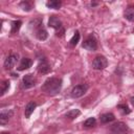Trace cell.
Listing matches in <instances>:
<instances>
[{"mask_svg": "<svg viewBox=\"0 0 134 134\" xmlns=\"http://www.w3.org/2000/svg\"><path fill=\"white\" fill-rule=\"evenodd\" d=\"M14 115V110H2L0 113V124L5 125Z\"/></svg>", "mask_w": 134, "mask_h": 134, "instance_id": "11", "label": "cell"}, {"mask_svg": "<svg viewBox=\"0 0 134 134\" xmlns=\"http://www.w3.org/2000/svg\"><path fill=\"white\" fill-rule=\"evenodd\" d=\"M37 108V103L35 102H29L26 106H25V110H24V115L26 118H29L30 115L34 113L35 109Z\"/></svg>", "mask_w": 134, "mask_h": 134, "instance_id": "13", "label": "cell"}, {"mask_svg": "<svg viewBox=\"0 0 134 134\" xmlns=\"http://www.w3.org/2000/svg\"><path fill=\"white\" fill-rule=\"evenodd\" d=\"M129 128H128V126L125 124V122H122V121H117V122H115V124H113L111 127H110V132L112 133V134H122V133H125L127 130H128Z\"/></svg>", "mask_w": 134, "mask_h": 134, "instance_id": "10", "label": "cell"}, {"mask_svg": "<svg viewBox=\"0 0 134 134\" xmlns=\"http://www.w3.org/2000/svg\"><path fill=\"white\" fill-rule=\"evenodd\" d=\"M117 108L121 111V113L125 115V114H129L130 112H131V110L129 109V107L126 105V104H119V105H117Z\"/></svg>", "mask_w": 134, "mask_h": 134, "instance_id": "22", "label": "cell"}, {"mask_svg": "<svg viewBox=\"0 0 134 134\" xmlns=\"http://www.w3.org/2000/svg\"><path fill=\"white\" fill-rule=\"evenodd\" d=\"M88 90V85L87 84H80V85H76L72 88L71 90V97L73 98H79L81 96H83Z\"/></svg>", "mask_w": 134, "mask_h": 134, "instance_id": "7", "label": "cell"}, {"mask_svg": "<svg viewBox=\"0 0 134 134\" xmlns=\"http://www.w3.org/2000/svg\"><path fill=\"white\" fill-rule=\"evenodd\" d=\"M32 65V61L29 58H22L19 66H18V70L19 71H23L25 69H28L29 67H31Z\"/></svg>", "mask_w": 134, "mask_h": 134, "instance_id": "12", "label": "cell"}, {"mask_svg": "<svg viewBox=\"0 0 134 134\" xmlns=\"http://www.w3.org/2000/svg\"><path fill=\"white\" fill-rule=\"evenodd\" d=\"M18 59H19V55L18 53H10L6 57L5 61H4V68L6 70H12L15 65L17 64L18 62Z\"/></svg>", "mask_w": 134, "mask_h": 134, "instance_id": "9", "label": "cell"}, {"mask_svg": "<svg viewBox=\"0 0 134 134\" xmlns=\"http://www.w3.org/2000/svg\"><path fill=\"white\" fill-rule=\"evenodd\" d=\"M62 85H63L62 79H59V77H48L43 83V85L41 87V90L46 95L54 96V95H57V94H59L61 92Z\"/></svg>", "mask_w": 134, "mask_h": 134, "instance_id": "1", "label": "cell"}, {"mask_svg": "<svg viewBox=\"0 0 134 134\" xmlns=\"http://www.w3.org/2000/svg\"><path fill=\"white\" fill-rule=\"evenodd\" d=\"M95 125H96V119L94 117H89L83 122V126L85 128H93L95 127Z\"/></svg>", "mask_w": 134, "mask_h": 134, "instance_id": "19", "label": "cell"}, {"mask_svg": "<svg viewBox=\"0 0 134 134\" xmlns=\"http://www.w3.org/2000/svg\"><path fill=\"white\" fill-rule=\"evenodd\" d=\"M83 48L89 51H95L97 49V41L93 35H90L82 44Z\"/></svg>", "mask_w": 134, "mask_h": 134, "instance_id": "6", "label": "cell"}, {"mask_svg": "<svg viewBox=\"0 0 134 134\" xmlns=\"http://www.w3.org/2000/svg\"><path fill=\"white\" fill-rule=\"evenodd\" d=\"M130 102H131V104L134 106V96H132V97L130 98Z\"/></svg>", "mask_w": 134, "mask_h": 134, "instance_id": "24", "label": "cell"}, {"mask_svg": "<svg viewBox=\"0 0 134 134\" xmlns=\"http://www.w3.org/2000/svg\"><path fill=\"white\" fill-rule=\"evenodd\" d=\"M29 29H30L32 36H35L40 41H45L48 37V32H47L46 28L44 27L43 20H41V19L31 20L29 22Z\"/></svg>", "mask_w": 134, "mask_h": 134, "instance_id": "2", "label": "cell"}, {"mask_svg": "<svg viewBox=\"0 0 134 134\" xmlns=\"http://www.w3.org/2000/svg\"><path fill=\"white\" fill-rule=\"evenodd\" d=\"M51 70V66L46 58H40L39 64H38V71L41 74H47Z\"/></svg>", "mask_w": 134, "mask_h": 134, "instance_id": "8", "label": "cell"}, {"mask_svg": "<svg viewBox=\"0 0 134 134\" xmlns=\"http://www.w3.org/2000/svg\"><path fill=\"white\" fill-rule=\"evenodd\" d=\"M1 134H10V133H9V132H2Z\"/></svg>", "mask_w": 134, "mask_h": 134, "instance_id": "25", "label": "cell"}, {"mask_svg": "<svg viewBox=\"0 0 134 134\" xmlns=\"http://www.w3.org/2000/svg\"><path fill=\"white\" fill-rule=\"evenodd\" d=\"M114 119H115V116L113 113H104L100 115V122H103V124L111 122Z\"/></svg>", "mask_w": 134, "mask_h": 134, "instance_id": "15", "label": "cell"}, {"mask_svg": "<svg viewBox=\"0 0 134 134\" xmlns=\"http://www.w3.org/2000/svg\"><path fill=\"white\" fill-rule=\"evenodd\" d=\"M124 17L130 21V22H134V5H129L125 12H124Z\"/></svg>", "mask_w": 134, "mask_h": 134, "instance_id": "14", "label": "cell"}, {"mask_svg": "<svg viewBox=\"0 0 134 134\" xmlns=\"http://www.w3.org/2000/svg\"><path fill=\"white\" fill-rule=\"evenodd\" d=\"M122 134H126V133H122Z\"/></svg>", "mask_w": 134, "mask_h": 134, "instance_id": "26", "label": "cell"}, {"mask_svg": "<svg viewBox=\"0 0 134 134\" xmlns=\"http://www.w3.org/2000/svg\"><path fill=\"white\" fill-rule=\"evenodd\" d=\"M20 6H21L22 9L25 10V12H29V10L31 9V4H30L29 2H27V1H22V2L20 3Z\"/></svg>", "mask_w": 134, "mask_h": 134, "instance_id": "23", "label": "cell"}, {"mask_svg": "<svg viewBox=\"0 0 134 134\" xmlns=\"http://www.w3.org/2000/svg\"><path fill=\"white\" fill-rule=\"evenodd\" d=\"M8 89H9V82L8 81H3L1 83V93H0L1 96L4 95L8 91Z\"/></svg>", "mask_w": 134, "mask_h": 134, "instance_id": "21", "label": "cell"}, {"mask_svg": "<svg viewBox=\"0 0 134 134\" xmlns=\"http://www.w3.org/2000/svg\"><path fill=\"white\" fill-rule=\"evenodd\" d=\"M62 5V2L59 0H50L48 2H46V6L48 8H53V9H59Z\"/></svg>", "mask_w": 134, "mask_h": 134, "instance_id": "17", "label": "cell"}, {"mask_svg": "<svg viewBox=\"0 0 134 134\" xmlns=\"http://www.w3.org/2000/svg\"><path fill=\"white\" fill-rule=\"evenodd\" d=\"M22 25V21L21 20H15L12 22V29H10V34H17L20 29Z\"/></svg>", "mask_w": 134, "mask_h": 134, "instance_id": "18", "label": "cell"}, {"mask_svg": "<svg viewBox=\"0 0 134 134\" xmlns=\"http://www.w3.org/2000/svg\"><path fill=\"white\" fill-rule=\"evenodd\" d=\"M37 84V79L31 74V73H28V74H25L22 79V82H21V89H30L32 87H35Z\"/></svg>", "mask_w": 134, "mask_h": 134, "instance_id": "4", "label": "cell"}, {"mask_svg": "<svg viewBox=\"0 0 134 134\" xmlns=\"http://www.w3.org/2000/svg\"><path fill=\"white\" fill-rule=\"evenodd\" d=\"M80 32L76 30V31H74V35H73V37L70 39V41H69V44H70V46H72V47H74V46H76L77 45V43H79V41H80Z\"/></svg>", "mask_w": 134, "mask_h": 134, "instance_id": "20", "label": "cell"}, {"mask_svg": "<svg viewBox=\"0 0 134 134\" xmlns=\"http://www.w3.org/2000/svg\"><path fill=\"white\" fill-rule=\"evenodd\" d=\"M80 114H81V111H80L79 109H72V110L68 111V112L65 114V117H66L67 119L72 120V119H75L77 116H80Z\"/></svg>", "mask_w": 134, "mask_h": 134, "instance_id": "16", "label": "cell"}, {"mask_svg": "<svg viewBox=\"0 0 134 134\" xmlns=\"http://www.w3.org/2000/svg\"><path fill=\"white\" fill-rule=\"evenodd\" d=\"M108 66V60L106 59V57L99 54L96 55L94 58V60L92 61V68L95 70H103Z\"/></svg>", "mask_w": 134, "mask_h": 134, "instance_id": "5", "label": "cell"}, {"mask_svg": "<svg viewBox=\"0 0 134 134\" xmlns=\"http://www.w3.org/2000/svg\"><path fill=\"white\" fill-rule=\"evenodd\" d=\"M48 26L55 29V35L58 37H63L65 34V29L63 27L62 21L57 16H51L48 20Z\"/></svg>", "mask_w": 134, "mask_h": 134, "instance_id": "3", "label": "cell"}]
</instances>
